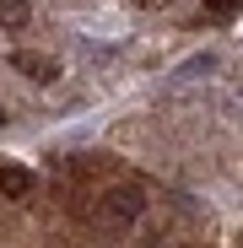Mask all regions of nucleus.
I'll return each mask as SVG.
<instances>
[{
	"mask_svg": "<svg viewBox=\"0 0 243 248\" xmlns=\"http://www.w3.org/2000/svg\"><path fill=\"white\" fill-rule=\"evenodd\" d=\"M141 211H146V200H141V189H130V184L103 194V216H108V221H135Z\"/></svg>",
	"mask_w": 243,
	"mask_h": 248,
	"instance_id": "nucleus-1",
	"label": "nucleus"
},
{
	"mask_svg": "<svg viewBox=\"0 0 243 248\" xmlns=\"http://www.w3.org/2000/svg\"><path fill=\"white\" fill-rule=\"evenodd\" d=\"M206 11H211V16H238L243 0H206Z\"/></svg>",
	"mask_w": 243,
	"mask_h": 248,
	"instance_id": "nucleus-6",
	"label": "nucleus"
},
{
	"mask_svg": "<svg viewBox=\"0 0 243 248\" xmlns=\"http://www.w3.org/2000/svg\"><path fill=\"white\" fill-rule=\"evenodd\" d=\"M27 22H32L27 0H0V27H27Z\"/></svg>",
	"mask_w": 243,
	"mask_h": 248,
	"instance_id": "nucleus-4",
	"label": "nucleus"
},
{
	"mask_svg": "<svg viewBox=\"0 0 243 248\" xmlns=\"http://www.w3.org/2000/svg\"><path fill=\"white\" fill-rule=\"evenodd\" d=\"M11 65H16L27 81H38V87H49V81L60 76V65H54L49 54H11Z\"/></svg>",
	"mask_w": 243,
	"mask_h": 248,
	"instance_id": "nucleus-2",
	"label": "nucleus"
},
{
	"mask_svg": "<svg viewBox=\"0 0 243 248\" xmlns=\"http://www.w3.org/2000/svg\"><path fill=\"white\" fill-rule=\"evenodd\" d=\"M135 6H146V11H157V6H168V0H135Z\"/></svg>",
	"mask_w": 243,
	"mask_h": 248,
	"instance_id": "nucleus-7",
	"label": "nucleus"
},
{
	"mask_svg": "<svg viewBox=\"0 0 243 248\" xmlns=\"http://www.w3.org/2000/svg\"><path fill=\"white\" fill-rule=\"evenodd\" d=\"M211 70H216V54H189L173 76H178V81H194V76H211Z\"/></svg>",
	"mask_w": 243,
	"mask_h": 248,
	"instance_id": "nucleus-5",
	"label": "nucleus"
},
{
	"mask_svg": "<svg viewBox=\"0 0 243 248\" xmlns=\"http://www.w3.org/2000/svg\"><path fill=\"white\" fill-rule=\"evenodd\" d=\"M0 194H6V200H27V194H32V173L6 162V168H0Z\"/></svg>",
	"mask_w": 243,
	"mask_h": 248,
	"instance_id": "nucleus-3",
	"label": "nucleus"
},
{
	"mask_svg": "<svg viewBox=\"0 0 243 248\" xmlns=\"http://www.w3.org/2000/svg\"><path fill=\"white\" fill-rule=\"evenodd\" d=\"M0 124H6V108H0Z\"/></svg>",
	"mask_w": 243,
	"mask_h": 248,
	"instance_id": "nucleus-8",
	"label": "nucleus"
}]
</instances>
